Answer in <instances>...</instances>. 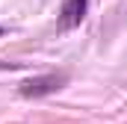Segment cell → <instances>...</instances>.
Listing matches in <instances>:
<instances>
[{
	"instance_id": "1",
	"label": "cell",
	"mask_w": 127,
	"mask_h": 124,
	"mask_svg": "<svg viewBox=\"0 0 127 124\" xmlns=\"http://www.w3.org/2000/svg\"><path fill=\"white\" fill-rule=\"evenodd\" d=\"M65 83H68V74H41V77H32L27 83H21V94L24 97H44V94L59 92Z\"/></svg>"
},
{
	"instance_id": "2",
	"label": "cell",
	"mask_w": 127,
	"mask_h": 124,
	"mask_svg": "<svg viewBox=\"0 0 127 124\" xmlns=\"http://www.w3.org/2000/svg\"><path fill=\"white\" fill-rule=\"evenodd\" d=\"M86 6H89V0H65L62 12H59V27L62 30L77 27L83 21V15H86Z\"/></svg>"
},
{
	"instance_id": "3",
	"label": "cell",
	"mask_w": 127,
	"mask_h": 124,
	"mask_svg": "<svg viewBox=\"0 0 127 124\" xmlns=\"http://www.w3.org/2000/svg\"><path fill=\"white\" fill-rule=\"evenodd\" d=\"M0 32H3V27H0Z\"/></svg>"
}]
</instances>
